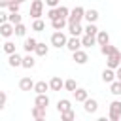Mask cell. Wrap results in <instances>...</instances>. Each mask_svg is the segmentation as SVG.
Listing matches in <instances>:
<instances>
[{
	"label": "cell",
	"mask_w": 121,
	"mask_h": 121,
	"mask_svg": "<svg viewBox=\"0 0 121 121\" xmlns=\"http://www.w3.org/2000/svg\"><path fill=\"white\" fill-rule=\"evenodd\" d=\"M66 25H68V17H57V19L51 21V26H53L55 30H62Z\"/></svg>",
	"instance_id": "cell-14"
},
{
	"label": "cell",
	"mask_w": 121,
	"mask_h": 121,
	"mask_svg": "<svg viewBox=\"0 0 121 121\" xmlns=\"http://www.w3.org/2000/svg\"><path fill=\"white\" fill-rule=\"evenodd\" d=\"M47 89H51V87H49V83H45V81H36V85H34V91H36V95H40V93H45Z\"/></svg>",
	"instance_id": "cell-29"
},
{
	"label": "cell",
	"mask_w": 121,
	"mask_h": 121,
	"mask_svg": "<svg viewBox=\"0 0 121 121\" xmlns=\"http://www.w3.org/2000/svg\"><path fill=\"white\" fill-rule=\"evenodd\" d=\"M81 43H83V47H93V45L96 43V36H93V34H85V36L81 38Z\"/></svg>",
	"instance_id": "cell-23"
},
{
	"label": "cell",
	"mask_w": 121,
	"mask_h": 121,
	"mask_svg": "<svg viewBox=\"0 0 121 121\" xmlns=\"http://www.w3.org/2000/svg\"><path fill=\"white\" fill-rule=\"evenodd\" d=\"M85 34H93V36H96V34H98L96 25H95V23H87V26H85Z\"/></svg>",
	"instance_id": "cell-32"
},
{
	"label": "cell",
	"mask_w": 121,
	"mask_h": 121,
	"mask_svg": "<svg viewBox=\"0 0 121 121\" xmlns=\"http://www.w3.org/2000/svg\"><path fill=\"white\" fill-rule=\"evenodd\" d=\"M47 51H49V47L43 43V42H38V45H36V49H34V53L38 55V57H45L47 55Z\"/></svg>",
	"instance_id": "cell-25"
},
{
	"label": "cell",
	"mask_w": 121,
	"mask_h": 121,
	"mask_svg": "<svg viewBox=\"0 0 121 121\" xmlns=\"http://www.w3.org/2000/svg\"><path fill=\"white\" fill-rule=\"evenodd\" d=\"M9 21V13L8 11H0V23H8Z\"/></svg>",
	"instance_id": "cell-38"
},
{
	"label": "cell",
	"mask_w": 121,
	"mask_h": 121,
	"mask_svg": "<svg viewBox=\"0 0 121 121\" xmlns=\"http://www.w3.org/2000/svg\"><path fill=\"white\" fill-rule=\"evenodd\" d=\"M96 43H98V45L110 43V34H108L106 30H98V34H96Z\"/></svg>",
	"instance_id": "cell-21"
},
{
	"label": "cell",
	"mask_w": 121,
	"mask_h": 121,
	"mask_svg": "<svg viewBox=\"0 0 121 121\" xmlns=\"http://www.w3.org/2000/svg\"><path fill=\"white\" fill-rule=\"evenodd\" d=\"M23 21V17L19 15V11H13V13H9V23H13V25H19Z\"/></svg>",
	"instance_id": "cell-34"
},
{
	"label": "cell",
	"mask_w": 121,
	"mask_h": 121,
	"mask_svg": "<svg viewBox=\"0 0 121 121\" xmlns=\"http://www.w3.org/2000/svg\"><path fill=\"white\" fill-rule=\"evenodd\" d=\"M60 119H62V121H72V119H76V113H74V110L62 112V113H60Z\"/></svg>",
	"instance_id": "cell-33"
},
{
	"label": "cell",
	"mask_w": 121,
	"mask_h": 121,
	"mask_svg": "<svg viewBox=\"0 0 121 121\" xmlns=\"http://www.w3.org/2000/svg\"><path fill=\"white\" fill-rule=\"evenodd\" d=\"M113 79H117V78H115V70H113V68H106V70L102 72V81H104V83H112Z\"/></svg>",
	"instance_id": "cell-15"
},
{
	"label": "cell",
	"mask_w": 121,
	"mask_h": 121,
	"mask_svg": "<svg viewBox=\"0 0 121 121\" xmlns=\"http://www.w3.org/2000/svg\"><path fill=\"white\" fill-rule=\"evenodd\" d=\"M36 45H38V42H36L34 38H26L25 43H23V49H25L26 53H32V51L36 49Z\"/></svg>",
	"instance_id": "cell-22"
},
{
	"label": "cell",
	"mask_w": 121,
	"mask_h": 121,
	"mask_svg": "<svg viewBox=\"0 0 121 121\" xmlns=\"http://www.w3.org/2000/svg\"><path fill=\"white\" fill-rule=\"evenodd\" d=\"M64 89H66V91H70V93H74V91L78 89L76 79H66V81H64Z\"/></svg>",
	"instance_id": "cell-31"
},
{
	"label": "cell",
	"mask_w": 121,
	"mask_h": 121,
	"mask_svg": "<svg viewBox=\"0 0 121 121\" xmlns=\"http://www.w3.org/2000/svg\"><path fill=\"white\" fill-rule=\"evenodd\" d=\"M115 78H117V79H121V66H119V68H115Z\"/></svg>",
	"instance_id": "cell-41"
},
{
	"label": "cell",
	"mask_w": 121,
	"mask_h": 121,
	"mask_svg": "<svg viewBox=\"0 0 121 121\" xmlns=\"http://www.w3.org/2000/svg\"><path fill=\"white\" fill-rule=\"evenodd\" d=\"M57 110H59V113L68 112V110H72V102H70L68 98H62V100H59V102H57Z\"/></svg>",
	"instance_id": "cell-20"
},
{
	"label": "cell",
	"mask_w": 121,
	"mask_h": 121,
	"mask_svg": "<svg viewBox=\"0 0 121 121\" xmlns=\"http://www.w3.org/2000/svg\"><path fill=\"white\" fill-rule=\"evenodd\" d=\"M110 93L115 95V96L121 95V79H113V81L110 83Z\"/></svg>",
	"instance_id": "cell-24"
},
{
	"label": "cell",
	"mask_w": 121,
	"mask_h": 121,
	"mask_svg": "<svg viewBox=\"0 0 121 121\" xmlns=\"http://www.w3.org/2000/svg\"><path fill=\"white\" fill-rule=\"evenodd\" d=\"M4 51H6L8 55L15 53V43H13V42H6V43H4Z\"/></svg>",
	"instance_id": "cell-36"
},
{
	"label": "cell",
	"mask_w": 121,
	"mask_h": 121,
	"mask_svg": "<svg viewBox=\"0 0 121 121\" xmlns=\"http://www.w3.org/2000/svg\"><path fill=\"white\" fill-rule=\"evenodd\" d=\"M49 87H51V91H60V89L64 87V81H62L59 76H55V78H51V81H49Z\"/></svg>",
	"instance_id": "cell-19"
},
{
	"label": "cell",
	"mask_w": 121,
	"mask_h": 121,
	"mask_svg": "<svg viewBox=\"0 0 121 121\" xmlns=\"http://www.w3.org/2000/svg\"><path fill=\"white\" fill-rule=\"evenodd\" d=\"M34 81L30 79V78H21L19 79V89L21 91H34Z\"/></svg>",
	"instance_id": "cell-11"
},
{
	"label": "cell",
	"mask_w": 121,
	"mask_h": 121,
	"mask_svg": "<svg viewBox=\"0 0 121 121\" xmlns=\"http://www.w3.org/2000/svg\"><path fill=\"white\" fill-rule=\"evenodd\" d=\"M81 19H85V9H83L81 6H76V8L70 11V15H68V23H72V21L81 23Z\"/></svg>",
	"instance_id": "cell-5"
},
{
	"label": "cell",
	"mask_w": 121,
	"mask_h": 121,
	"mask_svg": "<svg viewBox=\"0 0 121 121\" xmlns=\"http://www.w3.org/2000/svg\"><path fill=\"white\" fill-rule=\"evenodd\" d=\"M85 28L79 25V23H76V21H72V23H68V32H70V36H79L81 32H83Z\"/></svg>",
	"instance_id": "cell-12"
},
{
	"label": "cell",
	"mask_w": 121,
	"mask_h": 121,
	"mask_svg": "<svg viewBox=\"0 0 121 121\" xmlns=\"http://www.w3.org/2000/svg\"><path fill=\"white\" fill-rule=\"evenodd\" d=\"M32 117H34L36 121L45 119V108H42V106H36V104H34V108H32Z\"/></svg>",
	"instance_id": "cell-18"
},
{
	"label": "cell",
	"mask_w": 121,
	"mask_h": 121,
	"mask_svg": "<svg viewBox=\"0 0 121 121\" xmlns=\"http://www.w3.org/2000/svg\"><path fill=\"white\" fill-rule=\"evenodd\" d=\"M66 47L74 53V51H78V49H81L83 47V43H81V40H79V36H72V38H68V43H66Z\"/></svg>",
	"instance_id": "cell-8"
},
{
	"label": "cell",
	"mask_w": 121,
	"mask_h": 121,
	"mask_svg": "<svg viewBox=\"0 0 121 121\" xmlns=\"http://www.w3.org/2000/svg\"><path fill=\"white\" fill-rule=\"evenodd\" d=\"M34 64H36V60H34V57L30 53L26 57H23V68H28L30 70V68H34Z\"/></svg>",
	"instance_id": "cell-28"
},
{
	"label": "cell",
	"mask_w": 121,
	"mask_h": 121,
	"mask_svg": "<svg viewBox=\"0 0 121 121\" xmlns=\"http://www.w3.org/2000/svg\"><path fill=\"white\" fill-rule=\"evenodd\" d=\"M19 6H21L19 2H15V0H11V2L8 4V11H9V13H13V11H19Z\"/></svg>",
	"instance_id": "cell-37"
},
{
	"label": "cell",
	"mask_w": 121,
	"mask_h": 121,
	"mask_svg": "<svg viewBox=\"0 0 121 121\" xmlns=\"http://www.w3.org/2000/svg\"><path fill=\"white\" fill-rule=\"evenodd\" d=\"M85 19H87V23H96L98 11L96 9H85Z\"/></svg>",
	"instance_id": "cell-27"
},
{
	"label": "cell",
	"mask_w": 121,
	"mask_h": 121,
	"mask_svg": "<svg viewBox=\"0 0 121 121\" xmlns=\"http://www.w3.org/2000/svg\"><path fill=\"white\" fill-rule=\"evenodd\" d=\"M43 2L42 0H32V4H30V17L32 19H40L43 13Z\"/></svg>",
	"instance_id": "cell-4"
},
{
	"label": "cell",
	"mask_w": 121,
	"mask_h": 121,
	"mask_svg": "<svg viewBox=\"0 0 121 121\" xmlns=\"http://www.w3.org/2000/svg\"><path fill=\"white\" fill-rule=\"evenodd\" d=\"M106 66H108V68H113V70L119 68V66H121V53H119V51L112 53V55L106 59Z\"/></svg>",
	"instance_id": "cell-6"
},
{
	"label": "cell",
	"mask_w": 121,
	"mask_h": 121,
	"mask_svg": "<svg viewBox=\"0 0 121 121\" xmlns=\"http://www.w3.org/2000/svg\"><path fill=\"white\" fill-rule=\"evenodd\" d=\"M108 117H110L112 121H119V119H121V100H113V102L110 104V113H108Z\"/></svg>",
	"instance_id": "cell-3"
},
{
	"label": "cell",
	"mask_w": 121,
	"mask_h": 121,
	"mask_svg": "<svg viewBox=\"0 0 121 121\" xmlns=\"http://www.w3.org/2000/svg\"><path fill=\"white\" fill-rule=\"evenodd\" d=\"M34 104H36V106H42V108H47V106H49V96H47L45 93H40V95H36Z\"/></svg>",
	"instance_id": "cell-17"
},
{
	"label": "cell",
	"mask_w": 121,
	"mask_h": 121,
	"mask_svg": "<svg viewBox=\"0 0 121 121\" xmlns=\"http://www.w3.org/2000/svg\"><path fill=\"white\" fill-rule=\"evenodd\" d=\"M70 15V9L66 8V6H57V8H51L49 11H47V19L49 21H53V19H57V17H68Z\"/></svg>",
	"instance_id": "cell-2"
},
{
	"label": "cell",
	"mask_w": 121,
	"mask_h": 121,
	"mask_svg": "<svg viewBox=\"0 0 121 121\" xmlns=\"http://www.w3.org/2000/svg\"><path fill=\"white\" fill-rule=\"evenodd\" d=\"M15 2H19V4H23V2H25V0H15Z\"/></svg>",
	"instance_id": "cell-42"
},
{
	"label": "cell",
	"mask_w": 121,
	"mask_h": 121,
	"mask_svg": "<svg viewBox=\"0 0 121 121\" xmlns=\"http://www.w3.org/2000/svg\"><path fill=\"white\" fill-rule=\"evenodd\" d=\"M43 28H45V23H43L42 19H34V23H32V30H36V32H43Z\"/></svg>",
	"instance_id": "cell-30"
},
{
	"label": "cell",
	"mask_w": 121,
	"mask_h": 121,
	"mask_svg": "<svg viewBox=\"0 0 121 121\" xmlns=\"http://www.w3.org/2000/svg\"><path fill=\"white\" fill-rule=\"evenodd\" d=\"M66 43H68V38L64 36L62 30H57V32L51 34V45H53V47L60 49V47H66Z\"/></svg>",
	"instance_id": "cell-1"
},
{
	"label": "cell",
	"mask_w": 121,
	"mask_h": 121,
	"mask_svg": "<svg viewBox=\"0 0 121 121\" xmlns=\"http://www.w3.org/2000/svg\"><path fill=\"white\" fill-rule=\"evenodd\" d=\"M59 2H60V0H45V4H47L49 8H57V6H59Z\"/></svg>",
	"instance_id": "cell-39"
},
{
	"label": "cell",
	"mask_w": 121,
	"mask_h": 121,
	"mask_svg": "<svg viewBox=\"0 0 121 121\" xmlns=\"http://www.w3.org/2000/svg\"><path fill=\"white\" fill-rule=\"evenodd\" d=\"M0 34L4 36V38H9L11 34H15V25L13 23H0Z\"/></svg>",
	"instance_id": "cell-7"
},
{
	"label": "cell",
	"mask_w": 121,
	"mask_h": 121,
	"mask_svg": "<svg viewBox=\"0 0 121 121\" xmlns=\"http://www.w3.org/2000/svg\"><path fill=\"white\" fill-rule=\"evenodd\" d=\"M115 51H119L115 45H110V43L100 45V53H102V55H106V57H110V55H112V53H115Z\"/></svg>",
	"instance_id": "cell-26"
},
{
	"label": "cell",
	"mask_w": 121,
	"mask_h": 121,
	"mask_svg": "<svg viewBox=\"0 0 121 121\" xmlns=\"http://www.w3.org/2000/svg\"><path fill=\"white\" fill-rule=\"evenodd\" d=\"M25 34H26V26H25L23 23L15 25V36H25Z\"/></svg>",
	"instance_id": "cell-35"
},
{
	"label": "cell",
	"mask_w": 121,
	"mask_h": 121,
	"mask_svg": "<svg viewBox=\"0 0 121 121\" xmlns=\"http://www.w3.org/2000/svg\"><path fill=\"white\" fill-rule=\"evenodd\" d=\"M8 64H9L11 68L23 66V57H21V55H17V51H15V53H11V55H9V59H8Z\"/></svg>",
	"instance_id": "cell-13"
},
{
	"label": "cell",
	"mask_w": 121,
	"mask_h": 121,
	"mask_svg": "<svg viewBox=\"0 0 121 121\" xmlns=\"http://www.w3.org/2000/svg\"><path fill=\"white\" fill-rule=\"evenodd\" d=\"M74 98H76V102H85L87 98H89V93H87V89H76L74 91Z\"/></svg>",
	"instance_id": "cell-16"
},
{
	"label": "cell",
	"mask_w": 121,
	"mask_h": 121,
	"mask_svg": "<svg viewBox=\"0 0 121 121\" xmlns=\"http://www.w3.org/2000/svg\"><path fill=\"white\" fill-rule=\"evenodd\" d=\"M83 110H85L87 113H96V110H98V102H96L95 98H87V100L83 102Z\"/></svg>",
	"instance_id": "cell-10"
},
{
	"label": "cell",
	"mask_w": 121,
	"mask_h": 121,
	"mask_svg": "<svg viewBox=\"0 0 121 121\" xmlns=\"http://www.w3.org/2000/svg\"><path fill=\"white\" fill-rule=\"evenodd\" d=\"M72 55H74L76 64H85V62L89 60V55H87V51H83V49H78V51H74Z\"/></svg>",
	"instance_id": "cell-9"
},
{
	"label": "cell",
	"mask_w": 121,
	"mask_h": 121,
	"mask_svg": "<svg viewBox=\"0 0 121 121\" xmlns=\"http://www.w3.org/2000/svg\"><path fill=\"white\" fill-rule=\"evenodd\" d=\"M6 106V93H0V108Z\"/></svg>",
	"instance_id": "cell-40"
}]
</instances>
